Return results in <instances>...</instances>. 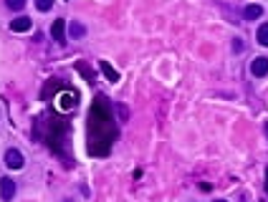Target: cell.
Returning <instances> with one entry per match:
<instances>
[{"label": "cell", "mask_w": 268, "mask_h": 202, "mask_svg": "<svg viewBox=\"0 0 268 202\" xmlns=\"http://www.w3.org/2000/svg\"><path fill=\"white\" fill-rule=\"evenodd\" d=\"M99 66H101V71H104V76H107L112 83L119 81V71H114V68L109 66V61H99Z\"/></svg>", "instance_id": "7"}, {"label": "cell", "mask_w": 268, "mask_h": 202, "mask_svg": "<svg viewBox=\"0 0 268 202\" xmlns=\"http://www.w3.org/2000/svg\"><path fill=\"white\" fill-rule=\"evenodd\" d=\"M36 8H38L41 13H46V10L53 8V0H36Z\"/></svg>", "instance_id": "11"}, {"label": "cell", "mask_w": 268, "mask_h": 202, "mask_svg": "<svg viewBox=\"0 0 268 202\" xmlns=\"http://www.w3.org/2000/svg\"><path fill=\"white\" fill-rule=\"evenodd\" d=\"M266 195H268V169H266Z\"/></svg>", "instance_id": "13"}, {"label": "cell", "mask_w": 268, "mask_h": 202, "mask_svg": "<svg viewBox=\"0 0 268 202\" xmlns=\"http://www.w3.org/2000/svg\"><path fill=\"white\" fill-rule=\"evenodd\" d=\"M0 195H3L5 202H10L13 195H16V182H13L10 177H3V180H0Z\"/></svg>", "instance_id": "5"}, {"label": "cell", "mask_w": 268, "mask_h": 202, "mask_svg": "<svg viewBox=\"0 0 268 202\" xmlns=\"http://www.w3.org/2000/svg\"><path fill=\"white\" fill-rule=\"evenodd\" d=\"M215 202H225V200H215Z\"/></svg>", "instance_id": "15"}, {"label": "cell", "mask_w": 268, "mask_h": 202, "mask_svg": "<svg viewBox=\"0 0 268 202\" xmlns=\"http://www.w3.org/2000/svg\"><path fill=\"white\" fill-rule=\"evenodd\" d=\"M25 3H28V0H5V5H8L10 10H23Z\"/></svg>", "instance_id": "10"}, {"label": "cell", "mask_w": 268, "mask_h": 202, "mask_svg": "<svg viewBox=\"0 0 268 202\" xmlns=\"http://www.w3.org/2000/svg\"><path fill=\"white\" fill-rule=\"evenodd\" d=\"M261 16H263V8L261 5H246L243 8V18L246 20H258Z\"/></svg>", "instance_id": "6"}, {"label": "cell", "mask_w": 268, "mask_h": 202, "mask_svg": "<svg viewBox=\"0 0 268 202\" xmlns=\"http://www.w3.org/2000/svg\"><path fill=\"white\" fill-rule=\"evenodd\" d=\"M266 137H268V124H266Z\"/></svg>", "instance_id": "14"}, {"label": "cell", "mask_w": 268, "mask_h": 202, "mask_svg": "<svg viewBox=\"0 0 268 202\" xmlns=\"http://www.w3.org/2000/svg\"><path fill=\"white\" fill-rule=\"evenodd\" d=\"M256 40L261 43V46L268 48V23H261L258 25V31H256Z\"/></svg>", "instance_id": "8"}, {"label": "cell", "mask_w": 268, "mask_h": 202, "mask_svg": "<svg viewBox=\"0 0 268 202\" xmlns=\"http://www.w3.org/2000/svg\"><path fill=\"white\" fill-rule=\"evenodd\" d=\"M5 164H8L10 169H23L25 160H23V154H21L18 149H8V152H5Z\"/></svg>", "instance_id": "2"}, {"label": "cell", "mask_w": 268, "mask_h": 202, "mask_svg": "<svg viewBox=\"0 0 268 202\" xmlns=\"http://www.w3.org/2000/svg\"><path fill=\"white\" fill-rule=\"evenodd\" d=\"M233 51H235V53H241V51H243V43H241V38H235V40H233Z\"/></svg>", "instance_id": "12"}, {"label": "cell", "mask_w": 268, "mask_h": 202, "mask_svg": "<svg viewBox=\"0 0 268 202\" xmlns=\"http://www.w3.org/2000/svg\"><path fill=\"white\" fill-rule=\"evenodd\" d=\"M31 28H33V20L25 18V16L10 20V31H13V33H25V31H31Z\"/></svg>", "instance_id": "4"}, {"label": "cell", "mask_w": 268, "mask_h": 202, "mask_svg": "<svg viewBox=\"0 0 268 202\" xmlns=\"http://www.w3.org/2000/svg\"><path fill=\"white\" fill-rule=\"evenodd\" d=\"M68 31H71V36H73V38H81V36L86 33V28H84L81 23H76V20H73V23H71V28H68Z\"/></svg>", "instance_id": "9"}, {"label": "cell", "mask_w": 268, "mask_h": 202, "mask_svg": "<svg viewBox=\"0 0 268 202\" xmlns=\"http://www.w3.org/2000/svg\"><path fill=\"white\" fill-rule=\"evenodd\" d=\"M51 36H53V40L58 43V46H64V43H66V20H64V18L53 20V25H51Z\"/></svg>", "instance_id": "1"}, {"label": "cell", "mask_w": 268, "mask_h": 202, "mask_svg": "<svg viewBox=\"0 0 268 202\" xmlns=\"http://www.w3.org/2000/svg\"><path fill=\"white\" fill-rule=\"evenodd\" d=\"M250 74L253 76H266L268 74V59L266 56H258V59H253V63H250Z\"/></svg>", "instance_id": "3"}]
</instances>
